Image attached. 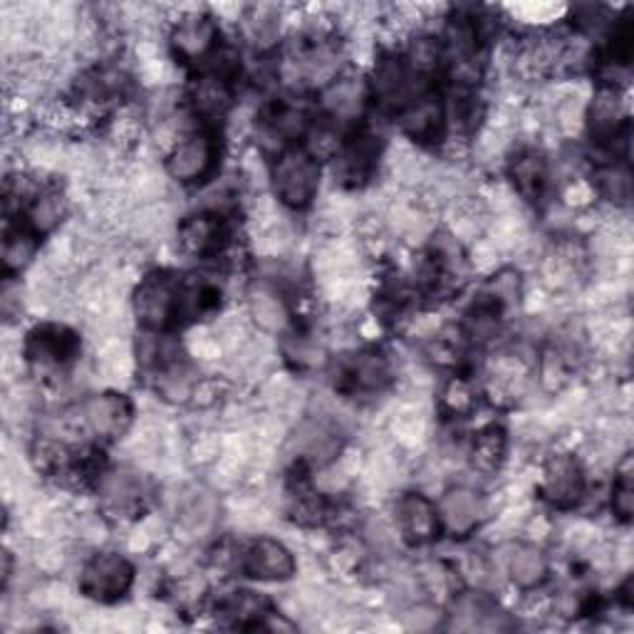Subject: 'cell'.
<instances>
[{"label":"cell","instance_id":"cell-31","mask_svg":"<svg viewBox=\"0 0 634 634\" xmlns=\"http://www.w3.org/2000/svg\"><path fill=\"white\" fill-rule=\"evenodd\" d=\"M60 216H62V201L58 193L37 196V201L33 203V211H31V226L35 233H45L60 221Z\"/></svg>","mask_w":634,"mask_h":634},{"label":"cell","instance_id":"cell-12","mask_svg":"<svg viewBox=\"0 0 634 634\" xmlns=\"http://www.w3.org/2000/svg\"><path fill=\"white\" fill-rule=\"evenodd\" d=\"M78 354V334L62 325H43L27 338V357L40 367L60 369Z\"/></svg>","mask_w":634,"mask_h":634},{"label":"cell","instance_id":"cell-22","mask_svg":"<svg viewBox=\"0 0 634 634\" xmlns=\"http://www.w3.org/2000/svg\"><path fill=\"white\" fill-rule=\"evenodd\" d=\"M216 516H219V508L211 493L191 491L181 498L179 520L186 533L201 538L203 533H209L213 524H216Z\"/></svg>","mask_w":634,"mask_h":634},{"label":"cell","instance_id":"cell-14","mask_svg":"<svg viewBox=\"0 0 634 634\" xmlns=\"http://www.w3.org/2000/svg\"><path fill=\"white\" fill-rule=\"evenodd\" d=\"M397 524L404 540H409L412 545L432 543L436 533L442 530L436 506L426 496H422V493H407L397 503Z\"/></svg>","mask_w":634,"mask_h":634},{"label":"cell","instance_id":"cell-2","mask_svg":"<svg viewBox=\"0 0 634 634\" xmlns=\"http://www.w3.org/2000/svg\"><path fill=\"white\" fill-rule=\"evenodd\" d=\"M134 583V567L119 553H97L82 567L80 590L97 602L125 598Z\"/></svg>","mask_w":634,"mask_h":634},{"label":"cell","instance_id":"cell-1","mask_svg":"<svg viewBox=\"0 0 634 634\" xmlns=\"http://www.w3.org/2000/svg\"><path fill=\"white\" fill-rule=\"evenodd\" d=\"M278 199L291 209H307L320 186V164L307 149H285L273 166Z\"/></svg>","mask_w":634,"mask_h":634},{"label":"cell","instance_id":"cell-26","mask_svg":"<svg viewBox=\"0 0 634 634\" xmlns=\"http://www.w3.org/2000/svg\"><path fill=\"white\" fill-rule=\"evenodd\" d=\"M503 456H506V434L501 428L489 426L481 434H476L471 444L473 469H479L481 473L498 471Z\"/></svg>","mask_w":634,"mask_h":634},{"label":"cell","instance_id":"cell-30","mask_svg":"<svg viewBox=\"0 0 634 634\" xmlns=\"http://www.w3.org/2000/svg\"><path fill=\"white\" fill-rule=\"evenodd\" d=\"M266 119L278 137H301L307 127V115L293 105H275Z\"/></svg>","mask_w":634,"mask_h":634},{"label":"cell","instance_id":"cell-32","mask_svg":"<svg viewBox=\"0 0 634 634\" xmlns=\"http://www.w3.org/2000/svg\"><path fill=\"white\" fill-rule=\"evenodd\" d=\"M612 510L618 513V516L622 520H630L632 518V510H634V486H632V466H630V459L620 469L618 481H614V489H612Z\"/></svg>","mask_w":634,"mask_h":634},{"label":"cell","instance_id":"cell-5","mask_svg":"<svg viewBox=\"0 0 634 634\" xmlns=\"http://www.w3.org/2000/svg\"><path fill=\"white\" fill-rule=\"evenodd\" d=\"M213 164H216V142L209 132L186 134L181 142H176L169 158H166V172L179 184H196L207 179Z\"/></svg>","mask_w":634,"mask_h":634},{"label":"cell","instance_id":"cell-27","mask_svg":"<svg viewBox=\"0 0 634 634\" xmlns=\"http://www.w3.org/2000/svg\"><path fill=\"white\" fill-rule=\"evenodd\" d=\"M221 305V291L207 278L181 285V315H209Z\"/></svg>","mask_w":634,"mask_h":634},{"label":"cell","instance_id":"cell-25","mask_svg":"<svg viewBox=\"0 0 634 634\" xmlns=\"http://www.w3.org/2000/svg\"><path fill=\"white\" fill-rule=\"evenodd\" d=\"M365 105V90L357 80H338L325 92V107L332 117L354 119Z\"/></svg>","mask_w":634,"mask_h":634},{"label":"cell","instance_id":"cell-11","mask_svg":"<svg viewBox=\"0 0 634 634\" xmlns=\"http://www.w3.org/2000/svg\"><path fill=\"white\" fill-rule=\"evenodd\" d=\"M228 231L216 211H201L179 226V244L193 258H211L226 246Z\"/></svg>","mask_w":634,"mask_h":634},{"label":"cell","instance_id":"cell-34","mask_svg":"<svg viewBox=\"0 0 634 634\" xmlns=\"http://www.w3.org/2000/svg\"><path fill=\"white\" fill-rule=\"evenodd\" d=\"M476 404L473 387L466 379H451L449 387L444 389V407L449 409L454 416L469 414Z\"/></svg>","mask_w":634,"mask_h":634},{"label":"cell","instance_id":"cell-20","mask_svg":"<svg viewBox=\"0 0 634 634\" xmlns=\"http://www.w3.org/2000/svg\"><path fill=\"white\" fill-rule=\"evenodd\" d=\"M295 451L297 459L310 461V463H328L334 454L340 449L338 436H334L332 428L328 424L317 422V424H303L301 432L295 434Z\"/></svg>","mask_w":634,"mask_h":634},{"label":"cell","instance_id":"cell-15","mask_svg":"<svg viewBox=\"0 0 634 634\" xmlns=\"http://www.w3.org/2000/svg\"><path fill=\"white\" fill-rule=\"evenodd\" d=\"M372 90L385 109H404L412 102V72H409L407 62L397 55H385L375 64Z\"/></svg>","mask_w":634,"mask_h":634},{"label":"cell","instance_id":"cell-29","mask_svg":"<svg viewBox=\"0 0 634 634\" xmlns=\"http://www.w3.org/2000/svg\"><path fill=\"white\" fill-rule=\"evenodd\" d=\"M595 181H598V189L602 196H608L610 201L620 203H630L632 199V174H630V166L627 164H610L604 166V169L598 172L595 176Z\"/></svg>","mask_w":634,"mask_h":634},{"label":"cell","instance_id":"cell-23","mask_svg":"<svg viewBox=\"0 0 634 634\" xmlns=\"http://www.w3.org/2000/svg\"><path fill=\"white\" fill-rule=\"evenodd\" d=\"M250 315H254L260 328L268 332H278L287 325V307L283 303V297L268 285H258L256 291L250 293Z\"/></svg>","mask_w":634,"mask_h":634},{"label":"cell","instance_id":"cell-13","mask_svg":"<svg viewBox=\"0 0 634 634\" xmlns=\"http://www.w3.org/2000/svg\"><path fill=\"white\" fill-rule=\"evenodd\" d=\"M379 158V137L367 129L354 132L348 142L340 146L338 158H334V172L340 174L342 181L362 184L367 181L375 172Z\"/></svg>","mask_w":634,"mask_h":634},{"label":"cell","instance_id":"cell-4","mask_svg":"<svg viewBox=\"0 0 634 634\" xmlns=\"http://www.w3.org/2000/svg\"><path fill=\"white\" fill-rule=\"evenodd\" d=\"M219 25L207 13H189L176 21L172 31V50L186 64H199L219 50Z\"/></svg>","mask_w":634,"mask_h":634},{"label":"cell","instance_id":"cell-24","mask_svg":"<svg viewBox=\"0 0 634 634\" xmlns=\"http://www.w3.org/2000/svg\"><path fill=\"white\" fill-rule=\"evenodd\" d=\"M592 132L600 139H614L620 137L622 127H624V111H622V102L618 97L614 87L602 90L598 97L592 102Z\"/></svg>","mask_w":634,"mask_h":634},{"label":"cell","instance_id":"cell-21","mask_svg":"<svg viewBox=\"0 0 634 634\" xmlns=\"http://www.w3.org/2000/svg\"><path fill=\"white\" fill-rule=\"evenodd\" d=\"M508 575L520 590H533L540 587L548 577V561L543 550L536 545H516L508 557Z\"/></svg>","mask_w":634,"mask_h":634},{"label":"cell","instance_id":"cell-28","mask_svg":"<svg viewBox=\"0 0 634 634\" xmlns=\"http://www.w3.org/2000/svg\"><path fill=\"white\" fill-rule=\"evenodd\" d=\"M35 248V231H23L21 226L8 231L3 240V266L8 273H21L25 266H31Z\"/></svg>","mask_w":634,"mask_h":634},{"label":"cell","instance_id":"cell-9","mask_svg":"<svg viewBox=\"0 0 634 634\" xmlns=\"http://www.w3.org/2000/svg\"><path fill=\"white\" fill-rule=\"evenodd\" d=\"M244 573L266 583L291 580L295 575V557L281 540L258 538L244 553Z\"/></svg>","mask_w":634,"mask_h":634},{"label":"cell","instance_id":"cell-17","mask_svg":"<svg viewBox=\"0 0 634 634\" xmlns=\"http://www.w3.org/2000/svg\"><path fill=\"white\" fill-rule=\"evenodd\" d=\"M231 99L233 95H231V85H228L226 74L211 72L193 82L191 102H193L196 115H201L207 119L223 117L226 115V109L231 107Z\"/></svg>","mask_w":634,"mask_h":634},{"label":"cell","instance_id":"cell-3","mask_svg":"<svg viewBox=\"0 0 634 634\" xmlns=\"http://www.w3.org/2000/svg\"><path fill=\"white\" fill-rule=\"evenodd\" d=\"M134 313L146 330H164L181 315V285L169 275L144 278L134 295Z\"/></svg>","mask_w":634,"mask_h":634},{"label":"cell","instance_id":"cell-33","mask_svg":"<svg viewBox=\"0 0 634 634\" xmlns=\"http://www.w3.org/2000/svg\"><path fill=\"white\" fill-rule=\"evenodd\" d=\"M409 64L416 74H428L439 68V45L432 37H419L409 50Z\"/></svg>","mask_w":634,"mask_h":634},{"label":"cell","instance_id":"cell-10","mask_svg":"<svg viewBox=\"0 0 634 634\" xmlns=\"http://www.w3.org/2000/svg\"><path fill=\"white\" fill-rule=\"evenodd\" d=\"M436 513H439V524L446 533L454 538H466L479 528L486 506H483V498L473 489L456 486L444 493Z\"/></svg>","mask_w":634,"mask_h":634},{"label":"cell","instance_id":"cell-8","mask_svg":"<svg viewBox=\"0 0 634 634\" xmlns=\"http://www.w3.org/2000/svg\"><path fill=\"white\" fill-rule=\"evenodd\" d=\"M585 493V473L571 454H553L543 466V496L555 508H573Z\"/></svg>","mask_w":634,"mask_h":634},{"label":"cell","instance_id":"cell-7","mask_svg":"<svg viewBox=\"0 0 634 634\" xmlns=\"http://www.w3.org/2000/svg\"><path fill=\"white\" fill-rule=\"evenodd\" d=\"M82 424H85L92 434L102 436V439H119L129 424H132V402L125 395H115V391H105V395L90 397L85 404L80 407Z\"/></svg>","mask_w":634,"mask_h":634},{"label":"cell","instance_id":"cell-16","mask_svg":"<svg viewBox=\"0 0 634 634\" xmlns=\"http://www.w3.org/2000/svg\"><path fill=\"white\" fill-rule=\"evenodd\" d=\"M446 109L436 95H419L402 109V129L416 142H436L444 134Z\"/></svg>","mask_w":634,"mask_h":634},{"label":"cell","instance_id":"cell-19","mask_svg":"<svg viewBox=\"0 0 634 634\" xmlns=\"http://www.w3.org/2000/svg\"><path fill=\"white\" fill-rule=\"evenodd\" d=\"M510 176L513 181H516V189L520 191V196H526L528 201H540L548 191L550 184L548 162L536 152H524L513 158Z\"/></svg>","mask_w":634,"mask_h":634},{"label":"cell","instance_id":"cell-18","mask_svg":"<svg viewBox=\"0 0 634 634\" xmlns=\"http://www.w3.org/2000/svg\"><path fill=\"white\" fill-rule=\"evenodd\" d=\"M342 385L357 391H375L385 387L389 377L387 360L377 352H360L342 367Z\"/></svg>","mask_w":634,"mask_h":634},{"label":"cell","instance_id":"cell-6","mask_svg":"<svg viewBox=\"0 0 634 634\" xmlns=\"http://www.w3.org/2000/svg\"><path fill=\"white\" fill-rule=\"evenodd\" d=\"M99 501L109 516L134 518L146 503L144 479L132 469L107 471L99 481Z\"/></svg>","mask_w":634,"mask_h":634}]
</instances>
